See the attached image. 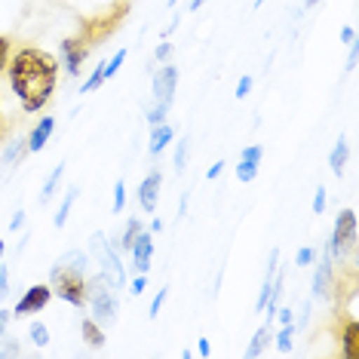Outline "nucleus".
Returning a JSON list of instances; mask_svg holds the SVG:
<instances>
[{
    "mask_svg": "<svg viewBox=\"0 0 359 359\" xmlns=\"http://www.w3.org/2000/svg\"><path fill=\"white\" fill-rule=\"evenodd\" d=\"M55 80H59V62L43 50H19L10 65V83L19 95L25 111H40L50 102Z\"/></svg>",
    "mask_w": 359,
    "mask_h": 359,
    "instance_id": "nucleus-1",
    "label": "nucleus"
},
{
    "mask_svg": "<svg viewBox=\"0 0 359 359\" xmlns=\"http://www.w3.org/2000/svg\"><path fill=\"white\" fill-rule=\"evenodd\" d=\"M83 267L86 255L83 252H68L55 261L53 273H50V289L59 298H65L68 304L83 307L86 304V280H83Z\"/></svg>",
    "mask_w": 359,
    "mask_h": 359,
    "instance_id": "nucleus-2",
    "label": "nucleus"
},
{
    "mask_svg": "<svg viewBox=\"0 0 359 359\" xmlns=\"http://www.w3.org/2000/svg\"><path fill=\"white\" fill-rule=\"evenodd\" d=\"M126 13H129V6H126V4H120V6H111L108 13H102V15H93V19H86L83 25H80L77 40L86 46V50H93V46H102V40H108V37L114 34V31L123 25Z\"/></svg>",
    "mask_w": 359,
    "mask_h": 359,
    "instance_id": "nucleus-3",
    "label": "nucleus"
},
{
    "mask_svg": "<svg viewBox=\"0 0 359 359\" xmlns=\"http://www.w3.org/2000/svg\"><path fill=\"white\" fill-rule=\"evenodd\" d=\"M86 301H93V316L99 323H114L117 320V298L111 292V280L104 273L93 276L86 283Z\"/></svg>",
    "mask_w": 359,
    "mask_h": 359,
    "instance_id": "nucleus-4",
    "label": "nucleus"
},
{
    "mask_svg": "<svg viewBox=\"0 0 359 359\" xmlns=\"http://www.w3.org/2000/svg\"><path fill=\"white\" fill-rule=\"evenodd\" d=\"M175 83H178V71L172 65H166V68H160V74L154 77V108L148 114V120L154 126L163 123V117H166V111L172 108V99H175Z\"/></svg>",
    "mask_w": 359,
    "mask_h": 359,
    "instance_id": "nucleus-5",
    "label": "nucleus"
},
{
    "mask_svg": "<svg viewBox=\"0 0 359 359\" xmlns=\"http://www.w3.org/2000/svg\"><path fill=\"white\" fill-rule=\"evenodd\" d=\"M356 240V212L353 209H344L334 222V231H332V240H329V255H344V252L353 246Z\"/></svg>",
    "mask_w": 359,
    "mask_h": 359,
    "instance_id": "nucleus-6",
    "label": "nucleus"
},
{
    "mask_svg": "<svg viewBox=\"0 0 359 359\" xmlns=\"http://www.w3.org/2000/svg\"><path fill=\"white\" fill-rule=\"evenodd\" d=\"M93 252L102 258V264H104V271H108L111 283H114V285H126L123 264H120L117 252H114V249L108 246V243H104V233H95V236H93Z\"/></svg>",
    "mask_w": 359,
    "mask_h": 359,
    "instance_id": "nucleus-7",
    "label": "nucleus"
},
{
    "mask_svg": "<svg viewBox=\"0 0 359 359\" xmlns=\"http://www.w3.org/2000/svg\"><path fill=\"white\" fill-rule=\"evenodd\" d=\"M50 298H53V289H50V285L37 283V285H31L25 295L19 298V304H15L13 313H19V316H25V313H37V310H43V307H46V301H50Z\"/></svg>",
    "mask_w": 359,
    "mask_h": 359,
    "instance_id": "nucleus-8",
    "label": "nucleus"
},
{
    "mask_svg": "<svg viewBox=\"0 0 359 359\" xmlns=\"http://www.w3.org/2000/svg\"><path fill=\"white\" fill-rule=\"evenodd\" d=\"M151 255H154V236L142 231V233L135 236V243H133V267H135L138 273H148Z\"/></svg>",
    "mask_w": 359,
    "mask_h": 359,
    "instance_id": "nucleus-9",
    "label": "nucleus"
},
{
    "mask_svg": "<svg viewBox=\"0 0 359 359\" xmlns=\"http://www.w3.org/2000/svg\"><path fill=\"white\" fill-rule=\"evenodd\" d=\"M261 154H264V148H261V144H252V148H246V151H243V157H240V166H236V178H240L243 184L255 182Z\"/></svg>",
    "mask_w": 359,
    "mask_h": 359,
    "instance_id": "nucleus-10",
    "label": "nucleus"
},
{
    "mask_svg": "<svg viewBox=\"0 0 359 359\" xmlns=\"http://www.w3.org/2000/svg\"><path fill=\"white\" fill-rule=\"evenodd\" d=\"M157 200H160V172L154 169V172L138 184V203H142L144 212H154L157 209Z\"/></svg>",
    "mask_w": 359,
    "mask_h": 359,
    "instance_id": "nucleus-11",
    "label": "nucleus"
},
{
    "mask_svg": "<svg viewBox=\"0 0 359 359\" xmlns=\"http://www.w3.org/2000/svg\"><path fill=\"white\" fill-rule=\"evenodd\" d=\"M62 55H65V65H68V74H77L80 62L89 55V50L74 37V40H65V43H62Z\"/></svg>",
    "mask_w": 359,
    "mask_h": 359,
    "instance_id": "nucleus-12",
    "label": "nucleus"
},
{
    "mask_svg": "<svg viewBox=\"0 0 359 359\" xmlns=\"http://www.w3.org/2000/svg\"><path fill=\"white\" fill-rule=\"evenodd\" d=\"M53 129H55V120L53 117H43L40 123L34 126V133H31L25 142H28V151H40L46 142H50V135H53Z\"/></svg>",
    "mask_w": 359,
    "mask_h": 359,
    "instance_id": "nucleus-13",
    "label": "nucleus"
},
{
    "mask_svg": "<svg viewBox=\"0 0 359 359\" xmlns=\"http://www.w3.org/2000/svg\"><path fill=\"white\" fill-rule=\"evenodd\" d=\"M329 283H332V255L325 252L320 271H316V280H313V295H316V298H323L325 292H329Z\"/></svg>",
    "mask_w": 359,
    "mask_h": 359,
    "instance_id": "nucleus-14",
    "label": "nucleus"
},
{
    "mask_svg": "<svg viewBox=\"0 0 359 359\" xmlns=\"http://www.w3.org/2000/svg\"><path fill=\"white\" fill-rule=\"evenodd\" d=\"M344 356L359 359V323H347L344 329Z\"/></svg>",
    "mask_w": 359,
    "mask_h": 359,
    "instance_id": "nucleus-15",
    "label": "nucleus"
},
{
    "mask_svg": "<svg viewBox=\"0 0 359 359\" xmlns=\"http://www.w3.org/2000/svg\"><path fill=\"white\" fill-rule=\"evenodd\" d=\"M169 142H172V126H163V123H157V129H154V135H151L148 151H151V154H160Z\"/></svg>",
    "mask_w": 359,
    "mask_h": 359,
    "instance_id": "nucleus-16",
    "label": "nucleus"
},
{
    "mask_svg": "<svg viewBox=\"0 0 359 359\" xmlns=\"http://www.w3.org/2000/svg\"><path fill=\"white\" fill-rule=\"evenodd\" d=\"M267 338H271V325H261V329L255 332V338H252V344H249V350H246V356H261V350H264V344H267Z\"/></svg>",
    "mask_w": 359,
    "mask_h": 359,
    "instance_id": "nucleus-17",
    "label": "nucleus"
},
{
    "mask_svg": "<svg viewBox=\"0 0 359 359\" xmlns=\"http://www.w3.org/2000/svg\"><path fill=\"white\" fill-rule=\"evenodd\" d=\"M83 338H86V344H93V347H104V334L93 320H83Z\"/></svg>",
    "mask_w": 359,
    "mask_h": 359,
    "instance_id": "nucleus-18",
    "label": "nucleus"
},
{
    "mask_svg": "<svg viewBox=\"0 0 359 359\" xmlns=\"http://www.w3.org/2000/svg\"><path fill=\"white\" fill-rule=\"evenodd\" d=\"M74 200H77V187H71L68 197L62 200L59 212H55V227H65V222H68V212H71V206H74Z\"/></svg>",
    "mask_w": 359,
    "mask_h": 359,
    "instance_id": "nucleus-19",
    "label": "nucleus"
},
{
    "mask_svg": "<svg viewBox=\"0 0 359 359\" xmlns=\"http://www.w3.org/2000/svg\"><path fill=\"white\" fill-rule=\"evenodd\" d=\"M344 160H347V142H338V144H334V151H332V157H329V166H332L334 175H341Z\"/></svg>",
    "mask_w": 359,
    "mask_h": 359,
    "instance_id": "nucleus-20",
    "label": "nucleus"
},
{
    "mask_svg": "<svg viewBox=\"0 0 359 359\" xmlns=\"http://www.w3.org/2000/svg\"><path fill=\"white\" fill-rule=\"evenodd\" d=\"M62 169H65V163H59V166H55L53 169V175L50 178H46V184H43V194H40V200H50L53 197V191H55V184H59V178H62Z\"/></svg>",
    "mask_w": 359,
    "mask_h": 359,
    "instance_id": "nucleus-21",
    "label": "nucleus"
},
{
    "mask_svg": "<svg viewBox=\"0 0 359 359\" xmlns=\"http://www.w3.org/2000/svg\"><path fill=\"white\" fill-rule=\"evenodd\" d=\"M102 83H104V62H102V65H99V68H95V71H93V77H89V80H86V83H83V86H80V93H95V89H99Z\"/></svg>",
    "mask_w": 359,
    "mask_h": 359,
    "instance_id": "nucleus-22",
    "label": "nucleus"
},
{
    "mask_svg": "<svg viewBox=\"0 0 359 359\" xmlns=\"http://www.w3.org/2000/svg\"><path fill=\"white\" fill-rule=\"evenodd\" d=\"M31 341H34L37 347L50 344V329H46L43 323H34V325H31Z\"/></svg>",
    "mask_w": 359,
    "mask_h": 359,
    "instance_id": "nucleus-23",
    "label": "nucleus"
},
{
    "mask_svg": "<svg viewBox=\"0 0 359 359\" xmlns=\"http://www.w3.org/2000/svg\"><path fill=\"white\" fill-rule=\"evenodd\" d=\"M142 233V222H129L126 224V233H123V240H120V246L123 249H133V243H135V236Z\"/></svg>",
    "mask_w": 359,
    "mask_h": 359,
    "instance_id": "nucleus-24",
    "label": "nucleus"
},
{
    "mask_svg": "<svg viewBox=\"0 0 359 359\" xmlns=\"http://www.w3.org/2000/svg\"><path fill=\"white\" fill-rule=\"evenodd\" d=\"M123 62H126V50H117V55H114L111 62H104V80L117 74V71H120V65H123Z\"/></svg>",
    "mask_w": 359,
    "mask_h": 359,
    "instance_id": "nucleus-25",
    "label": "nucleus"
},
{
    "mask_svg": "<svg viewBox=\"0 0 359 359\" xmlns=\"http://www.w3.org/2000/svg\"><path fill=\"white\" fill-rule=\"evenodd\" d=\"M123 212V182L117 178V184H114V215H120Z\"/></svg>",
    "mask_w": 359,
    "mask_h": 359,
    "instance_id": "nucleus-26",
    "label": "nucleus"
},
{
    "mask_svg": "<svg viewBox=\"0 0 359 359\" xmlns=\"http://www.w3.org/2000/svg\"><path fill=\"white\" fill-rule=\"evenodd\" d=\"M187 144H191V138H184V142H178V151H175V169L182 172L184 169V157H187Z\"/></svg>",
    "mask_w": 359,
    "mask_h": 359,
    "instance_id": "nucleus-27",
    "label": "nucleus"
},
{
    "mask_svg": "<svg viewBox=\"0 0 359 359\" xmlns=\"http://www.w3.org/2000/svg\"><path fill=\"white\" fill-rule=\"evenodd\" d=\"M276 347H280L283 353L292 347V323H289V325H285V329L280 332V338H276Z\"/></svg>",
    "mask_w": 359,
    "mask_h": 359,
    "instance_id": "nucleus-28",
    "label": "nucleus"
},
{
    "mask_svg": "<svg viewBox=\"0 0 359 359\" xmlns=\"http://www.w3.org/2000/svg\"><path fill=\"white\" fill-rule=\"evenodd\" d=\"M6 55H10V40L0 34V71L6 68Z\"/></svg>",
    "mask_w": 359,
    "mask_h": 359,
    "instance_id": "nucleus-29",
    "label": "nucleus"
},
{
    "mask_svg": "<svg viewBox=\"0 0 359 359\" xmlns=\"http://www.w3.org/2000/svg\"><path fill=\"white\" fill-rule=\"evenodd\" d=\"M249 89H252V77H243V80H240V86H236V99H246Z\"/></svg>",
    "mask_w": 359,
    "mask_h": 359,
    "instance_id": "nucleus-30",
    "label": "nucleus"
},
{
    "mask_svg": "<svg viewBox=\"0 0 359 359\" xmlns=\"http://www.w3.org/2000/svg\"><path fill=\"white\" fill-rule=\"evenodd\" d=\"M325 209V187H316V203H313V212L320 215V212Z\"/></svg>",
    "mask_w": 359,
    "mask_h": 359,
    "instance_id": "nucleus-31",
    "label": "nucleus"
},
{
    "mask_svg": "<svg viewBox=\"0 0 359 359\" xmlns=\"http://www.w3.org/2000/svg\"><path fill=\"white\" fill-rule=\"evenodd\" d=\"M313 258H316V252H313V249H301V252H298V258H295V264H310Z\"/></svg>",
    "mask_w": 359,
    "mask_h": 359,
    "instance_id": "nucleus-32",
    "label": "nucleus"
},
{
    "mask_svg": "<svg viewBox=\"0 0 359 359\" xmlns=\"http://www.w3.org/2000/svg\"><path fill=\"white\" fill-rule=\"evenodd\" d=\"M163 301H166V289H160V292H157V298H154V304H151V316H157V313H160Z\"/></svg>",
    "mask_w": 359,
    "mask_h": 359,
    "instance_id": "nucleus-33",
    "label": "nucleus"
},
{
    "mask_svg": "<svg viewBox=\"0 0 359 359\" xmlns=\"http://www.w3.org/2000/svg\"><path fill=\"white\" fill-rule=\"evenodd\" d=\"M144 289H148V280H144V273H142L138 280H133V295H142Z\"/></svg>",
    "mask_w": 359,
    "mask_h": 359,
    "instance_id": "nucleus-34",
    "label": "nucleus"
},
{
    "mask_svg": "<svg viewBox=\"0 0 359 359\" xmlns=\"http://www.w3.org/2000/svg\"><path fill=\"white\" fill-rule=\"evenodd\" d=\"M6 264H0V298H6Z\"/></svg>",
    "mask_w": 359,
    "mask_h": 359,
    "instance_id": "nucleus-35",
    "label": "nucleus"
},
{
    "mask_svg": "<svg viewBox=\"0 0 359 359\" xmlns=\"http://www.w3.org/2000/svg\"><path fill=\"white\" fill-rule=\"evenodd\" d=\"M22 222H25V212H15V218L10 222V231H19V227H22Z\"/></svg>",
    "mask_w": 359,
    "mask_h": 359,
    "instance_id": "nucleus-36",
    "label": "nucleus"
},
{
    "mask_svg": "<svg viewBox=\"0 0 359 359\" xmlns=\"http://www.w3.org/2000/svg\"><path fill=\"white\" fill-rule=\"evenodd\" d=\"M222 166H224V163H222V160H218V163H215V166H212V169H209V172H206V178H218V175H222Z\"/></svg>",
    "mask_w": 359,
    "mask_h": 359,
    "instance_id": "nucleus-37",
    "label": "nucleus"
},
{
    "mask_svg": "<svg viewBox=\"0 0 359 359\" xmlns=\"http://www.w3.org/2000/svg\"><path fill=\"white\" fill-rule=\"evenodd\" d=\"M212 347H209V338H200V356H209Z\"/></svg>",
    "mask_w": 359,
    "mask_h": 359,
    "instance_id": "nucleus-38",
    "label": "nucleus"
},
{
    "mask_svg": "<svg viewBox=\"0 0 359 359\" xmlns=\"http://www.w3.org/2000/svg\"><path fill=\"white\" fill-rule=\"evenodd\" d=\"M6 323H10V313H6V310H0V338H4V329H6Z\"/></svg>",
    "mask_w": 359,
    "mask_h": 359,
    "instance_id": "nucleus-39",
    "label": "nucleus"
},
{
    "mask_svg": "<svg viewBox=\"0 0 359 359\" xmlns=\"http://www.w3.org/2000/svg\"><path fill=\"white\" fill-rule=\"evenodd\" d=\"M169 50H172V46H169V43H160V46H157V59H166Z\"/></svg>",
    "mask_w": 359,
    "mask_h": 359,
    "instance_id": "nucleus-40",
    "label": "nucleus"
},
{
    "mask_svg": "<svg viewBox=\"0 0 359 359\" xmlns=\"http://www.w3.org/2000/svg\"><path fill=\"white\" fill-rule=\"evenodd\" d=\"M341 37H344V40H347V43H353V37H356V31H353V28H344V34H341Z\"/></svg>",
    "mask_w": 359,
    "mask_h": 359,
    "instance_id": "nucleus-41",
    "label": "nucleus"
},
{
    "mask_svg": "<svg viewBox=\"0 0 359 359\" xmlns=\"http://www.w3.org/2000/svg\"><path fill=\"white\" fill-rule=\"evenodd\" d=\"M280 320H283V325H289V323H292V310H283Z\"/></svg>",
    "mask_w": 359,
    "mask_h": 359,
    "instance_id": "nucleus-42",
    "label": "nucleus"
},
{
    "mask_svg": "<svg viewBox=\"0 0 359 359\" xmlns=\"http://www.w3.org/2000/svg\"><path fill=\"white\" fill-rule=\"evenodd\" d=\"M203 4H206V0H191V10H200Z\"/></svg>",
    "mask_w": 359,
    "mask_h": 359,
    "instance_id": "nucleus-43",
    "label": "nucleus"
},
{
    "mask_svg": "<svg viewBox=\"0 0 359 359\" xmlns=\"http://www.w3.org/2000/svg\"><path fill=\"white\" fill-rule=\"evenodd\" d=\"M0 255H4V240H0Z\"/></svg>",
    "mask_w": 359,
    "mask_h": 359,
    "instance_id": "nucleus-44",
    "label": "nucleus"
},
{
    "mask_svg": "<svg viewBox=\"0 0 359 359\" xmlns=\"http://www.w3.org/2000/svg\"><path fill=\"white\" fill-rule=\"evenodd\" d=\"M261 4H264V0H255V6H261Z\"/></svg>",
    "mask_w": 359,
    "mask_h": 359,
    "instance_id": "nucleus-45",
    "label": "nucleus"
},
{
    "mask_svg": "<svg viewBox=\"0 0 359 359\" xmlns=\"http://www.w3.org/2000/svg\"><path fill=\"white\" fill-rule=\"evenodd\" d=\"M307 4H316V0H307Z\"/></svg>",
    "mask_w": 359,
    "mask_h": 359,
    "instance_id": "nucleus-46",
    "label": "nucleus"
}]
</instances>
